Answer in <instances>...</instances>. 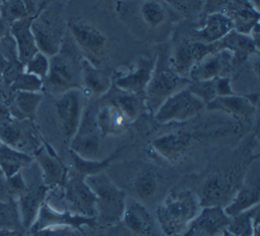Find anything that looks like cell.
<instances>
[{"instance_id": "obj_44", "label": "cell", "mask_w": 260, "mask_h": 236, "mask_svg": "<svg viewBox=\"0 0 260 236\" xmlns=\"http://www.w3.org/2000/svg\"><path fill=\"white\" fill-rule=\"evenodd\" d=\"M24 5L26 7V10L28 12V15L30 17H34L37 15L40 10L50 2V0H23Z\"/></svg>"}, {"instance_id": "obj_13", "label": "cell", "mask_w": 260, "mask_h": 236, "mask_svg": "<svg viewBox=\"0 0 260 236\" xmlns=\"http://www.w3.org/2000/svg\"><path fill=\"white\" fill-rule=\"evenodd\" d=\"M32 157L39 167L42 181L49 189L63 185L69 170L48 143L44 142Z\"/></svg>"}, {"instance_id": "obj_36", "label": "cell", "mask_w": 260, "mask_h": 236, "mask_svg": "<svg viewBox=\"0 0 260 236\" xmlns=\"http://www.w3.org/2000/svg\"><path fill=\"white\" fill-rule=\"evenodd\" d=\"M121 94L117 95L111 102L115 104L127 116L130 122H133L139 116L142 106H144L143 96L130 94L120 91Z\"/></svg>"}, {"instance_id": "obj_54", "label": "cell", "mask_w": 260, "mask_h": 236, "mask_svg": "<svg viewBox=\"0 0 260 236\" xmlns=\"http://www.w3.org/2000/svg\"><path fill=\"white\" fill-rule=\"evenodd\" d=\"M0 5H1V0H0Z\"/></svg>"}, {"instance_id": "obj_3", "label": "cell", "mask_w": 260, "mask_h": 236, "mask_svg": "<svg viewBox=\"0 0 260 236\" xmlns=\"http://www.w3.org/2000/svg\"><path fill=\"white\" fill-rule=\"evenodd\" d=\"M95 196V221L98 227H110L121 222L126 205V193L106 172L85 177Z\"/></svg>"}, {"instance_id": "obj_22", "label": "cell", "mask_w": 260, "mask_h": 236, "mask_svg": "<svg viewBox=\"0 0 260 236\" xmlns=\"http://www.w3.org/2000/svg\"><path fill=\"white\" fill-rule=\"evenodd\" d=\"M32 17H25L9 25V34L15 44L17 58L24 65L37 52H39L34 33L31 31Z\"/></svg>"}, {"instance_id": "obj_50", "label": "cell", "mask_w": 260, "mask_h": 236, "mask_svg": "<svg viewBox=\"0 0 260 236\" xmlns=\"http://www.w3.org/2000/svg\"><path fill=\"white\" fill-rule=\"evenodd\" d=\"M121 1H132V0H121Z\"/></svg>"}, {"instance_id": "obj_17", "label": "cell", "mask_w": 260, "mask_h": 236, "mask_svg": "<svg viewBox=\"0 0 260 236\" xmlns=\"http://www.w3.org/2000/svg\"><path fill=\"white\" fill-rule=\"evenodd\" d=\"M258 94L252 95H230L216 97L205 105V109L209 111H219L229 115L250 118L252 117L257 109Z\"/></svg>"}, {"instance_id": "obj_53", "label": "cell", "mask_w": 260, "mask_h": 236, "mask_svg": "<svg viewBox=\"0 0 260 236\" xmlns=\"http://www.w3.org/2000/svg\"><path fill=\"white\" fill-rule=\"evenodd\" d=\"M1 144H2V142H1V141H0V145H1Z\"/></svg>"}, {"instance_id": "obj_46", "label": "cell", "mask_w": 260, "mask_h": 236, "mask_svg": "<svg viewBox=\"0 0 260 236\" xmlns=\"http://www.w3.org/2000/svg\"><path fill=\"white\" fill-rule=\"evenodd\" d=\"M12 119L13 117L9 110V106L3 100L0 99V123L8 122Z\"/></svg>"}, {"instance_id": "obj_30", "label": "cell", "mask_w": 260, "mask_h": 236, "mask_svg": "<svg viewBox=\"0 0 260 236\" xmlns=\"http://www.w3.org/2000/svg\"><path fill=\"white\" fill-rule=\"evenodd\" d=\"M34 162V157L4 143L0 145V170L9 178Z\"/></svg>"}, {"instance_id": "obj_52", "label": "cell", "mask_w": 260, "mask_h": 236, "mask_svg": "<svg viewBox=\"0 0 260 236\" xmlns=\"http://www.w3.org/2000/svg\"><path fill=\"white\" fill-rule=\"evenodd\" d=\"M3 1H5V0H1V2H3Z\"/></svg>"}, {"instance_id": "obj_40", "label": "cell", "mask_w": 260, "mask_h": 236, "mask_svg": "<svg viewBox=\"0 0 260 236\" xmlns=\"http://www.w3.org/2000/svg\"><path fill=\"white\" fill-rule=\"evenodd\" d=\"M50 68V57L42 52H37L24 65L23 71L45 79Z\"/></svg>"}, {"instance_id": "obj_8", "label": "cell", "mask_w": 260, "mask_h": 236, "mask_svg": "<svg viewBox=\"0 0 260 236\" xmlns=\"http://www.w3.org/2000/svg\"><path fill=\"white\" fill-rule=\"evenodd\" d=\"M205 109V104L187 86L170 96L153 114L161 124L184 122L197 116Z\"/></svg>"}, {"instance_id": "obj_48", "label": "cell", "mask_w": 260, "mask_h": 236, "mask_svg": "<svg viewBox=\"0 0 260 236\" xmlns=\"http://www.w3.org/2000/svg\"><path fill=\"white\" fill-rule=\"evenodd\" d=\"M7 32H9V27L7 26V23L0 17V40L6 36Z\"/></svg>"}, {"instance_id": "obj_43", "label": "cell", "mask_w": 260, "mask_h": 236, "mask_svg": "<svg viewBox=\"0 0 260 236\" xmlns=\"http://www.w3.org/2000/svg\"><path fill=\"white\" fill-rule=\"evenodd\" d=\"M215 81V91H216V97H221V96H230L236 94L235 91L233 90L231 79L229 77L224 76H219L214 79Z\"/></svg>"}, {"instance_id": "obj_5", "label": "cell", "mask_w": 260, "mask_h": 236, "mask_svg": "<svg viewBox=\"0 0 260 236\" xmlns=\"http://www.w3.org/2000/svg\"><path fill=\"white\" fill-rule=\"evenodd\" d=\"M190 80L178 75L170 66L167 57L159 54L154 60V68L144 91V107L154 114L170 96L188 86Z\"/></svg>"}, {"instance_id": "obj_51", "label": "cell", "mask_w": 260, "mask_h": 236, "mask_svg": "<svg viewBox=\"0 0 260 236\" xmlns=\"http://www.w3.org/2000/svg\"><path fill=\"white\" fill-rule=\"evenodd\" d=\"M229 1H230V0H224V2H225V3H226V2H229Z\"/></svg>"}, {"instance_id": "obj_38", "label": "cell", "mask_w": 260, "mask_h": 236, "mask_svg": "<svg viewBox=\"0 0 260 236\" xmlns=\"http://www.w3.org/2000/svg\"><path fill=\"white\" fill-rule=\"evenodd\" d=\"M11 92H42L44 80L40 77L21 71L9 84Z\"/></svg>"}, {"instance_id": "obj_20", "label": "cell", "mask_w": 260, "mask_h": 236, "mask_svg": "<svg viewBox=\"0 0 260 236\" xmlns=\"http://www.w3.org/2000/svg\"><path fill=\"white\" fill-rule=\"evenodd\" d=\"M121 221L136 236H155L156 234L153 218L146 206L137 199H126Z\"/></svg>"}, {"instance_id": "obj_29", "label": "cell", "mask_w": 260, "mask_h": 236, "mask_svg": "<svg viewBox=\"0 0 260 236\" xmlns=\"http://www.w3.org/2000/svg\"><path fill=\"white\" fill-rule=\"evenodd\" d=\"M9 110L14 119L34 121L43 101L42 92H12Z\"/></svg>"}, {"instance_id": "obj_27", "label": "cell", "mask_w": 260, "mask_h": 236, "mask_svg": "<svg viewBox=\"0 0 260 236\" xmlns=\"http://www.w3.org/2000/svg\"><path fill=\"white\" fill-rule=\"evenodd\" d=\"M218 49H225L233 55V64L245 61L252 54L259 52V46L250 35L233 29L222 40L216 43Z\"/></svg>"}, {"instance_id": "obj_4", "label": "cell", "mask_w": 260, "mask_h": 236, "mask_svg": "<svg viewBox=\"0 0 260 236\" xmlns=\"http://www.w3.org/2000/svg\"><path fill=\"white\" fill-rule=\"evenodd\" d=\"M68 23L60 3L49 2L32 17L31 31L40 52L52 57L59 52L67 35Z\"/></svg>"}, {"instance_id": "obj_23", "label": "cell", "mask_w": 260, "mask_h": 236, "mask_svg": "<svg viewBox=\"0 0 260 236\" xmlns=\"http://www.w3.org/2000/svg\"><path fill=\"white\" fill-rule=\"evenodd\" d=\"M191 136L185 132H172L160 135L152 140V150L170 163L180 161L187 153Z\"/></svg>"}, {"instance_id": "obj_35", "label": "cell", "mask_w": 260, "mask_h": 236, "mask_svg": "<svg viewBox=\"0 0 260 236\" xmlns=\"http://www.w3.org/2000/svg\"><path fill=\"white\" fill-rule=\"evenodd\" d=\"M0 231H24L15 198L0 199Z\"/></svg>"}, {"instance_id": "obj_18", "label": "cell", "mask_w": 260, "mask_h": 236, "mask_svg": "<svg viewBox=\"0 0 260 236\" xmlns=\"http://www.w3.org/2000/svg\"><path fill=\"white\" fill-rule=\"evenodd\" d=\"M49 191L50 189L43 182L31 183L27 184L26 189L16 198L21 223L25 231H28L35 223Z\"/></svg>"}, {"instance_id": "obj_15", "label": "cell", "mask_w": 260, "mask_h": 236, "mask_svg": "<svg viewBox=\"0 0 260 236\" xmlns=\"http://www.w3.org/2000/svg\"><path fill=\"white\" fill-rule=\"evenodd\" d=\"M233 64V55L225 49L215 50L199 60L190 70L188 79L200 81L224 76Z\"/></svg>"}, {"instance_id": "obj_47", "label": "cell", "mask_w": 260, "mask_h": 236, "mask_svg": "<svg viewBox=\"0 0 260 236\" xmlns=\"http://www.w3.org/2000/svg\"><path fill=\"white\" fill-rule=\"evenodd\" d=\"M0 236H28L24 231H0Z\"/></svg>"}, {"instance_id": "obj_21", "label": "cell", "mask_w": 260, "mask_h": 236, "mask_svg": "<svg viewBox=\"0 0 260 236\" xmlns=\"http://www.w3.org/2000/svg\"><path fill=\"white\" fill-rule=\"evenodd\" d=\"M112 84L113 80L110 74L86 58H82L80 92L83 98L99 99L110 91Z\"/></svg>"}, {"instance_id": "obj_7", "label": "cell", "mask_w": 260, "mask_h": 236, "mask_svg": "<svg viewBox=\"0 0 260 236\" xmlns=\"http://www.w3.org/2000/svg\"><path fill=\"white\" fill-rule=\"evenodd\" d=\"M96 109L93 106L84 108L79 125L69 141L71 152L85 160H101L102 133L95 120Z\"/></svg>"}, {"instance_id": "obj_16", "label": "cell", "mask_w": 260, "mask_h": 236, "mask_svg": "<svg viewBox=\"0 0 260 236\" xmlns=\"http://www.w3.org/2000/svg\"><path fill=\"white\" fill-rule=\"evenodd\" d=\"M153 68L154 60L141 57L130 70L116 77L113 83L119 91L144 96V91L150 80Z\"/></svg>"}, {"instance_id": "obj_55", "label": "cell", "mask_w": 260, "mask_h": 236, "mask_svg": "<svg viewBox=\"0 0 260 236\" xmlns=\"http://www.w3.org/2000/svg\"><path fill=\"white\" fill-rule=\"evenodd\" d=\"M28 236H29V235H28Z\"/></svg>"}, {"instance_id": "obj_49", "label": "cell", "mask_w": 260, "mask_h": 236, "mask_svg": "<svg viewBox=\"0 0 260 236\" xmlns=\"http://www.w3.org/2000/svg\"><path fill=\"white\" fill-rule=\"evenodd\" d=\"M221 236H233V235H232L231 233H229L228 231H225V232H224V233H223Z\"/></svg>"}, {"instance_id": "obj_6", "label": "cell", "mask_w": 260, "mask_h": 236, "mask_svg": "<svg viewBox=\"0 0 260 236\" xmlns=\"http://www.w3.org/2000/svg\"><path fill=\"white\" fill-rule=\"evenodd\" d=\"M58 188L60 200L65 204V211L95 218V196L84 177L74 171H68L65 182Z\"/></svg>"}, {"instance_id": "obj_31", "label": "cell", "mask_w": 260, "mask_h": 236, "mask_svg": "<svg viewBox=\"0 0 260 236\" xmlns=\"http://www.w3.org/2000/svg\"><path fill=\"white\" fill-rule=\"evenodd\" d=\"M159 176L152 169H143L133 181V190L136 199L143 204L153 200L159 191Z\"/></svg>"}, {"instance_id": "obj_41", "label": "cell", "mask_w": 260, "mask_h": 236, "mask_svg": "<svg viewBox=\"0 0 260 236\" xmlns=\"http://www.w3.org/2000/svg\"><path fill=\"white\" fill-rule=\"evenodd\" d=\"M214 79L190 81L187 87L206 105L207 103L212 101L214 98H216Z\"/></svg>"}, {"instance_id": "obj_34", "label": "cell", "mask_w": 260, "mask_h": 236, "mask_svg": "<svg viewBox=\"0 0 260 236\" xmlns=\"http://www.w3.org/2000/svg\"><path fill=\"white\" fill-rule=\"evenodd\" d=\"M259 223V204L230 219L226 231L233 236H252Z\"/></svg>"}, {"instance_id": "obj_37", "label": "cell", "mask_w": 260, "mask_h": 236, "mask_svg": "<svg viewBox=\"0 0 260 236\" xmlns=\"http://www.w3.org/2000/svg\"><path fill=\"white\" fill-rule=\"evenodd\" d=\"M0 14V17L9 25L16 20L30 17L23 0H5L1 2Z\"/></svg>"}, {"instance_id": "obj_12", "label": "cell", "mask_w": 260, "mask_h": 236, "mask_svg": "<svg viewBox=\"0 0 260 236\" xmlns=\"http://www.w3.org/2000/svg\"><path fill=\"white\" fill-rule=\"evenodd\" d=\"M54 226H71L80 230H82L84 226L91 228L98 227L95 218L76 215L65 210H58L45 201L40 209L35 223L28 230V233L31 234L44 228Z\"/></svg>"}, {"instance_id": "obj_45", "label": "cell", "mask_w": 260, "mask_h": 236, "mask_svg": "<svg viewBox=\"0 0 260 236\" xmlns=\"http://www.w3.org/2000/svg\"><path fill=\"white\" fill-rule=\"evenodd\" d=\"M203 1V11L207 13L215 12V11H220V7L222 6L224 0H202Z\"/></svg>"}, {"instance_id": "obj_42", "label": "cell", "mask_w": 260, "mask_h": 236, "mask_svg": "<svg viewBox=\"0 0 260 236\" xmlns=\"http://www.w3.org/2000/svg\"><path fill=\"white\" fill-rule=\"evenodd\" d=\"M29 236H84L82 230L71 226H54L44 228Z\"/></svg>"}, {"instance_id": "obj_10", "label": "cell", "mask_w": 260, "mask_h": 236, "mask_svg": "<svg viewBox=\"0 0 260 236\" xmlns=\"http://www.w3.org/2000/svg\"><path fill=\"white\" fill-rule=\"evenodd\" d=\"M230 219L223 206H202L181 236H221Z\"/></svg>"}, {"instance_id": "obj_24", "label": "cell", "mask_w": 260, "mask_h": 236, "mask_svg": "<svg viewBox=\"0 0 260 236\" xmlns=\"http://www.w3.org/2000/svg\"><path fill=\"white\" fill-rule=\"evenodd\" d=\"M233 21L234 29L250 35L252 29L259 24V9L249 0H230L223 11Z\"/></svg>"}, {"instance_id": "obj_32", "label": "cell", "mask_w": 260, "mask_h": 236, "mask_svg": "<svg viewBox=\"0 0 260 236\" xmlns=\"http://www.w3.org/2000/svg\"><path fill=\"white\" fill-rule=\"evenodd\" d=\"M138 18L149 29L161 27L168 21V12L157 0H137Z\"/></svg>"}, {"instance_id": "obj_1", "label": "cell", "mask_w": 260, "mask_h": 236, "mask_svg": "<svg viewBox=\"0 0 260 236\" xmlns=\"http://www.w3.org/2000/svg\"><path fill=\"white\" fill-rule=\"evenodd\" d=\"M82 58L72 38L66 35L59 52L50 57V68L43 90L57 97L70 90H80Z\"/></svg>"}, {"instance_id": "obj_11", "label": "cell", "mask_w": 260, "mask_h": 236, "mask_svg": "<svg viewBox=\"0 0 260 236\" xmlns=\"http://www.w3.org/2000/svg\"><path fill=\"white\" fill-rule=\"evenodd\" d=\"M80 90H70L58 97L56 111L63 136L69 143L79 125L84 107Z\"/></svg>"}, {"instance_id": "obj_14", "label": "cell", "mask_w": 260, "mask_h": 236, "mask_svg": "<svg viewBox=\"0 0 260 236\" xmlns=\"http://www.w3.org/2000/svg\"><path fill=\"white\" fill-rule=\"evenodd\" d=\"M218 50L216 43L205 44L199 41H187L181 43L170 57L172 69L180 76L188 78L192 67L207 54Z\"/></svg>"}, {"instance_id": "obj_33", "label": "cell", "mask_w": 260, "mask_h": 236, "mask_svg": "<svg viewBox=\"0 0 260 236\" xmlns=\"http://www.w3.org/2000/svg\"><path fill=\"white\" fill-rule=\"evenodd\" d=\"M123 151V148L116 150L113 154L108 156L107 158H103L101 160H85L73 152L70 151V157L72 160L73 170L74 172L78 173L82 177H87L89 175H93L96 173L105 172V170L111 165V163L117 159L120 152Z\"/></svg>"}, {"instance_id": "obj_2", "label": "cell", "mask_w": 260, "mask_h": 236, "mask_svg": "<svg viewBox=\"0 0 260 236\" xmlns=\"http://www.w3.org/2000/svg\"><path fill=\"white\" fill-rule=\"evenodd\" d=\"M201 209L198 194L191 189L171 191L156 208V222L165 236H181Z\"/></svg>"}, {"instance_id": "obj_26", "label": "cell", "mask_w": 260, "mask_h": 236, "mask_svg": "<svg viewBox=\"0 0 260 236\" xmlns=\"http://www.w3.org/2000/svg\"><path fill=\"white\" fill-rule=\"evenodd\" d=\"M95 120L103 136L120 135L128 129L131 123L121 109L113 103L96 109Z\"/></svg>"}, {"instance_id": "obj_19", "label": "cell", "mask_w": 260, "mask_h": 236, "mask_svg": "<svg viewBox=\"0 0 260 236\" xmlns=\"http://www.w3.org/2000/svg\"><path fill=\"white\" fill-rule=\"evenodd\" d=\"M258 171V169H255L253 170L252 175H247L250 179L244 180L242 186L236 191L231 200L223 206L224 213L230 218L259 204L260 184Z\"/></svg>"}, {"instance_id": "obj_39", "label": "cell", "mask_w": 260, "mask_h": 236, "mask_svg": "<svg viewBox=\"0 0 260 236\" xmlns=\"http://www.w3.org/2000/svg\"><path fill=\"white\" fill-rule=\"evenodd\" d=\"M180 15L188 18L195 17L203 12L202 0H162Z\"/></svg>"}, {"instance_id": "obj_28", "label": "cell", "mask_w": 260, "mask_h": 236, "mask_svg": "<svg viewBox=\"0 0 260 236\" xmlns=\"http://www.w3.org/2000/svg\"><path fill=\"white\" fill-rule=\"evenodd\" d=\"M230 182L220 175H212L201 186L198 195L202 206H223L230 194Z\"/></svg>"}, {"instance_id": "obj_9", "label": "cell", "mask_w": 260, "mask_h": 236, "mask_svg": "<svg viewBox=\"0 0 260 236\" xmlns=\"http://www.w3.org/2000/svg\"><path fill=\"white\" fill-rule=\"evenodd\" d=\"M70 37L84 58L96 65L106 55L107 36L92 23L74 19L68 22Z\"/></svg>"}, {"instance_id": "obj_25", "label": "cell", "mask_w": 260, "mask_h": 236, "mask_svg": "<svg viewBox=\"0 0 260 236\" xmlns=\"http://www.w3.org/2000/svg\"><path fill=\"white\" fill-rule=\"evenodd\" d=\"M234 29L232 19L223 11L207 13L204 21L195 29V35L199 42L214 44L222 40Z\"/></svg>"}]
</instances>
